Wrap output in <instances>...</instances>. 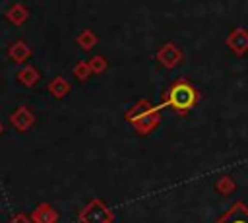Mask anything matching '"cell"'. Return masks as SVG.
Returning a JSON list of instances; mask_svg holds the SVG:
<instances>
[{
	"mask_svg": "<svg viewBox=\"0 0 248 223\" xmlns=\"http://www.w3.org/2000/svg\"><path fill=\"white\" fill-rule=\"evenodd\" d=\"M200 95H198V89L186 81V80H176L170 83V87L167 89L163 101H161V109L167 107L170 111H174L178 116H186L198 103Z\"/></svg>",
	"mask_w": 248,
	"mask_h": 223,
	"instance_id": "6da1fadb",
	"label": "cell"
},
{
	"mask_svg": "<svg viewBox=\"0 0 248 223\" xmlns=\"http://www.w3.org/2000/svg\"><path fill=\"white\" fill-rule=\"evenodd\" d=\"M159 107H153L145 101H140L138 105H134L128 112H126V120L136 128L138 134H149L157 128L159 124Z\"/></svg>",
	"mask_w": 248,
	"mask_h": 223,
	"instance_id": "7a4b0ae2",
	"label": "cell"
},
{
	"mask_svg": "<svg viewBox=\"0 0 248 223\" xmlns=\"http://www.w3.org/2000/svg\"><path fill=\"white\" fill-rule=\"evenodd\" d=\"M78 219H79V223H112L114 215H112L110 207L103 200L93 198L87 206L81 207Z\"/></svg>",
	"mask_w": 248,
	"mask_h": 223,
	"instance_id": "3957f363",
	"label": "cell"
},
{
	"mask_svg": "<svg viewBox=\"0 0 248 223\" xmlns=\"http://www.w3.org/2000/svg\"><path fill=\"white\" fill-rule=\"evenodd\" d=\"M215 223H248V206L244 202H234Z\"/></svg>",
	"mask_w": 248,
	"mask_h": 223,
	"instance_id": "277c9868",
	"label": "cell"
},
{
	"mask_svg": "<svg viewBox=\"0 0 248 223\" xmlns=\"http://www.w3.org/2000/svg\"><path fill=\"white\" fill-rule=\"evenodd\" d=\"M31 221L33 223H56L58 221V211L50 207L48 204H41L31 211Z\"/></svg>",
	"mask_w": 248,
	"mask_h": 223,
	"instance_id": "5b68a950",
	"label": "cell"
},
{
	"mask_svg": "<svg viewBox=\"0 0 248 223\" xmlns=\"http://www.w3.org/2000/svg\"><path fill=\"white\" fill-rule=\"evenodd\" d=\"M33 122V114L25 109V107H19L14 114H12V124L19 130V132H25Z\"/></svg>",
	"mask_w": 248,
	"mask_h": 223,
	"instance_id": "8992f818",
	"label": "cell"
},
{
	"mask_svg": "<svg viewBox=\"0 0 248 223\" xmlns=\"http://www.w3.org/2000/svg\"><path fill=\"white\" fill-rule=\"evenodd\" d=\"M234 188H236V184H234V180H232L229 175L221 176V178L215 182V190H217L221 196H229V194H231Z\"/></svg>",
	"mask_w": 248,
	"mask_h": 223,
	"instance_id": "52a82bcc",
	"label": "cell"
},
{
	"mask_svg": "<svg viewBox=\"0 0 248 223\" xmlns=\"http://www.w3.org/2000/svg\"><path fill=\"white\" fill-rule=\"evenodd\" d=\"M10 223H31V217H27L25 213H16V215L10 219Z\"/></svg>",
	"mask_w": 248,
	"mask_h": 223,
	"instance_id": "ba28073f",
	"label": "cell"
},
{
	"mask_svg": "<svg viewBox=\"0 0 248 223\" xmlns=\"http://www.w3.org/2000/svg\"><path fill=\"white\" fill-rule=\"evenodd\" d=\"M31 72H33V70H25V74H27V76H29ZM19 76L23 78V74H19ZM33 81H35V78H25V83H33Z\"/></svg>",
	"mask_w": 248,
	"mask_h": 223,
	"instance_id": "9c48e42d",
	"label": "cell"
},
{
	"mask_svg": "<svg viewBox=\"0 0 248 223\" xmlns=\"http://www.w3.org/2000/svg\"><path fill=\"white\" fill-rule=\"evenodd\" d=\"M0 134H2V124H0Z\"/></svg>",
	"mask_w": 248,
	"mask_h": 223,
	"instance_id": "30bf717a",
	"label": "cell"
}]
</instances>
